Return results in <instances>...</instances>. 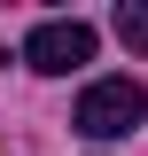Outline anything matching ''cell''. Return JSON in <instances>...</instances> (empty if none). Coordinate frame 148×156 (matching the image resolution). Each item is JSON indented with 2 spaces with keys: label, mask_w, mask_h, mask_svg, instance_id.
Instances as JSON below:
<instances>
[{
  "label": "cell",
  "mask_w": 148,
  "mask_h": 156,
  "mask_svg": "<svg viewBox=\"0 0 148 156\" xmlns=\"http://www.w3.org/2000/svg\"><path fill=\"white\" fill-rule=\"evenodd\" d=\"M148 117V94H140V78H93L86 94H78V133L86 140H125L132 125Z\"/></svg>",
  "instance_id": "cell-1"
},
{
  "label": "cell",
  "mask_w": 148,
  "mask_h": 156,
  "mask_svg": "<svg viewBox=\"0 0 148 156\" xmlns=\"http://www.w3.org/2000/svg\"><path fill=\"white\" fill-rule=\"evenodd\" d=\"M23 62H31L39 78H70V70H86V62H93V23H78V16H47V23H31Z\"/></svg>",
  "instance_id": "cell-2"
},
{
  "label": "cell",
  "mask_w": 148,
  "mask_h": 156,
  "mask_svg": "<svg viewBox=\"0 0 148 156\" xmlns=\"http://www.w3.org/2000/svg\"><path fill=\"white\" fill-rule=\"evenodd\" d=\"M117 39H125L132 55H148V0H125L117 8Z\"/></svg>",
  "instance_id": "cell-3"
}]
</instances>
